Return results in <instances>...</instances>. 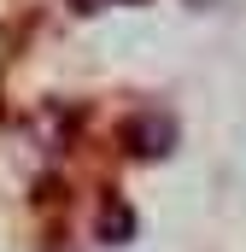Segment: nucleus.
<instances>
[{
	"instance_id": "f257e3e1",
	"label": "nucleus",
	"mask_w": 246,
	"mask_h": 252,
	"mask_svg": "<svg viewBox=\"0 0 246 252\" xmlns=\"http://www.w3.org/2000/svg\"><path fill=\"white\" fill-rule=\"evenodd\" d=\"M123 135H129V141H153V158H158V153H164V147L176 141V129H170V118H135V124L123 129Z\"/></svg>"
},
{
	"instance_id": "f03ea898",
	"label": "nucleus",
	"mask_w": 246,
	"mask_h": 252,
	"mask_svg": "<svg viewBox=\"0 0 246 252\" xmlns=\"http://www.w3.org/2000/svg\"><path fill=\"white\" fill-rule=\"evenodd\" d=\"M106 241H112V247H118V241H129V211H123V205H112V211H106Z\"/></svg>"
},
{
	"instance_id": "7ed1b4c3",
	"label": "nucleus",
	"mask_w": 246,
	"mask_h": 252,
	"mask_svg": "<svg viewBox=\"0 0 246 252\" xmlns=\"http://www.w3.org/2000/svg\"><path fill=\"white\" fill-rule=\"evenodd\" d=\"M94 6H100V0H76V12H94Z\"/></svg>"
}]
</instances>
